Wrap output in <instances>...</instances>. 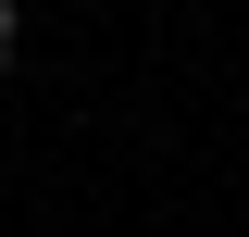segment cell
Wrapping results in <instances>:
<instances>
[{"label":"cell","instance_id":"1","mask_svg":"<svg viewBox=\"0 0 249 237\" xmlns=\"http://www.w3.org/2000/svg\"><path fill=\"white\" fill-rule=\"evenodd\" d=\"M13 50H25V13H13V0H0V75H13Z\"/></svg>","mask_w":249,"mask_h":237}]
</instances>
